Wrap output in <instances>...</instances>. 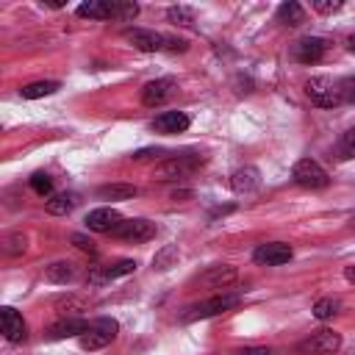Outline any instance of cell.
<instances>
[{
  "label": "cell",
  "instance_id": "6da1fadb",
  "mask_svg": "<svg viewBox=\"0 0 355 355\" xmlns=\"http://www.w3.org/2000/svg\"><path fill=\"white\" fill-rule=\"evenodd\" d=\"M136 14L139 6L125 0H89L78 6V17L83 19H133Z\"/></svg>",
  "mask_w": 355,
  "mask_h": 355
},
{
  "label": "cell",
  "instance_id": "7a4b0ae2",
  "mask_svg": "<svg viewBox=\"0 0 355 355\" xmlns=\"http://www.w3.org/2000/svg\"><path fill=\"white\" fill-rule=\"evenodd\" d=\"M305 94L313 105L319 108H336L344 103V94H341V83H336L333 78L327 75H316V78H308L305 83Z\"/></svg>",
  "mask_w": 355,
  "mask_h": 355
},
{
  "label": "cell",
  "instance_id": "3957f363",
  "mask_svg": "<svg viewBox=\"0 0 355 355\" xmlns=\"http://www.w3.org/2000/svg\"><path fill=\"white\" fill-rule=\"evenodd\" d=\"M338 347H341V336L330 327H319L305 341L297 344V352L300 355H333L338 352Z\"/></svg>",
  "mask_w": 355,
  "mask_h": 355
},
{
  "label": "cell",
  "instance_id": "277c9868",
  "mask_svg": "<svg viewBox=\"0 0 355 355\" xmlns=\"http://www.w3.org/2000/svg\"><path fill=\"white\" fill-rule=\"evenodd\" d=\"M116 330H119L116 319L100 316V319H94V322L89 324V330H86L78 341H80L83 349H103L105 344H111V341L116 338Z\"/></svg>",
  "mask_w": 355,
  "mask_h": 355
},
{
  "label": "cell",
  "instance_id": "5b68a950",
  "mask_svg": "<svg viewBox=\"0 0 355 355\" xmlns=\"http://www.w3.org/2000/svg\"><path fill=\"white\" fill-rule=\"evenodd\" d=\"M233 305H239V297H236V294H219V297H211V300H202V302L189 305V308L180 313V319H183V322L208 319V316H216V313H222V311H227V308H233Z\"/></svg>",
  "mask_w": 355,
  "mask_h": 355
},
{
  "label": "cell",
  "instance_id": "8992f818",
  "mask_svg": "<svg viewBox=\"0 0 355 355\" xmlns=\"http://www.w3.org/2000/svg\"><path fill=\"white\" fill-rule=\"evenodd\" d=\"M291 178H294L297 186H305V189H324L330 183L327 172L311 158H300L294 164V169H291Z\"/></svg>",
  "mask_w": 355,
  "mask_h": 355
},
{
  "label": "cell",
  "instance_id": "52a82bcc",
  "mask_svg": "<svg viewBox=\"0 0 355 355\" xmlns=\"http://www.w3.org/2000/svg\"><path fill=\"white\" fill-rule=\"evenodd\" d=\"M197 166H200L197 155H178V158H166L164 164H158L153 175H155V180H178V178L191 175Z\"/></svg>",
  "mask_w": 355,
  "mask_h": 355
},
{
  "label": "cell",
  "instance_id": "ba28073f",
  "mask_svg": "<svg viewBox=\"0 0 355 355\" xmlns=\"http://www.w3.org/2000/svg\"><path fill=\"white\" fill-rule=\"evenodd\" d=\"M294 255V250L283 241H266V244H258L255 252H252V261L261 263V266H280V263H288Z\"/></svg>",
  "mask_w": 355,
  "mask_h": 355
},
{
  "label": "cell",
  "instance_id": "9c48e42d",
  "mask_svg": "<svg viewBox=\"0 0 355 355\" xmlns=\"http://www.w3.org/2000/svg\"><path fill=\"white\" fill-rule=\"evenodd\" d=\"M114 236L122 239V241L141 244V241H147V239L155 236V225H153L150 219H141V216H136V219H125V222L114 230Z\"/></svg>",
  "mask_w": 355,
  "mask_h": 355
},
{
  "label": "cell",
  "instance_id": "30bf717a",
  "mask_svg": "<svg viewBox=\"0 0 355 355\" xmlns=\"http://www.w3.org/2000/svg\"><path fill=\"white\" fill-rule=\"evenodd\" d=\"M125 219H122V214L116 208H94V211L86 214V227L94 230V233H111L114 236V230Z\"/></svg>",
  "mask_w": 355,
  "mask_h": 355
},
{
  "label": "cell",
  "instance_id": "8fae6325",
  "mask_svg": "<svg viewBox=\"0 0 355 355\" xmlns=\"http://www.w3.org/2000/svg\"><path fill=\"white\" fill-rule=\"evenodd\" d=\"M125 39L141 50V53H155V50H164L166 47V36L164 33H155V31H147V28H133V31H125Z\"/></svg>",
  "mask_w": 355,
  "mask_h": 355
},
{
  "label": "cell",
  "instance_id": "7c38bea8",
  "mask_svg": "<svg viewBox=\"0 0 355 355\" xmlns=\"http://www.w3.org/2000/svg\"><path fill=\"white\" fill-rule=\"evenodd\" d=\"M324 50H327V44L319 36H305V39L294 42V47H291V53H294V58L300 64H316V61H322Z\"/></svg>",
  "mask_w": 355,
  "mask_h": 355
},
{
  "label": "cell",
  "instance_id": "4fadbf2b",
  "mask_svg": "<svg viewBox=\"0 0 355 355\" xmlns=\"http://www.w3.org/2000/svg\"><path fill=\"white\" fill-rule=\"evenodd\" d=\"M0 324H3V336L11 341V344H19V341H25V336H28V324H25V319H22V313H17L14 308H0Z\"/></svg>",
  "mask_w": 355,
  "mask_h": 355
},
{
  "label": "cell",
  "instance_id": "5bb4252c",
  "mask_svg": "<svg viewBox=\"0 0 355 355\" xmlns=\"http://www.w3.org/2000/svg\"><path fill=\"white\" fill-rule=\"evenodd\" d=\"M172 94H175V80H172V78H158V80H150V83L141 89V103L153 108V105L166 103Z\"/></svg>",
  "mask_w": 355,
  "mask_h": 355
},
{
  "label": "cell",
  "instance_id": "9a60e30c",
  "mask_svg": "<svg viewBox=\"0 0 355 355\" xmlns=\"http://www.w3.org/2000/svg\"><path fill=\"white\" fill-rule=\"evenodd\" d=\"M133 269H136V261L122 258V261H114V263H108V266H97V269H92L89 280H92L94 286H100V283H108V280L125 277V275H130Z\"/></svg>",
  "mask_w": 355,
  "mask_h": 355
},
{
  "label": "cell",
  "instance_id": "2e32d148",
  "mask_svg": "<svg viewBox=\"0 0 355 355\" xmlns=\"http://www.w3.org/2000/svg\"><path fill=\"white\" fill-rule=\"evenodd\" d=\"M189 128V116L183 111H164L153 119V130L155 133H164V136H172V133H183Z\"/></svg>",
  "mask_w": 355,
  "mask_h": 355
},
{
  "label": "cell",
  "instance_id": "e0dca14e",
  "mask_svg": "<svg viewBox=\"0 0 355 355\" xmlns=\"http://www.w3.org/2000/svg\"><path fill=\"white\" fill-rule=\"evenodd\" d=\"M230 186H233V191H239V194H250V191H255V189L261 186V172H258L255 166H241V169L233 172Z\"/></svg>",
  "mask_w": 355,
  "mask_h": 355
},
{
  "label": "cell",
  "instance_id": "ac0fdd59",
  "mask_svg": "<svg viewBox=\"0 0 355 355\" xmlns=\"http://www.w3.org/2000/svg\"><path fill=\"white\" fill-rule=\"evenodd\" d=\"M89 324H92V322H86V319H61V322L50 324L47 336H50V338H72V336L80 338V336L89 330Z\"/></svg>",
  "mask_w": 355,
  "mask_h": 355
},
{
  "label": "cell",
  "instance_id": "d6986e66",
  "mask_svg": "<svg viewBox=\"0 0 355 355\" xmlns=\"http://www.w3.org/2000/svg\"><path fill=\"white\" fill-rule=\"evenodd\" d=\"M75 205H78V194H72V191H58V194L47 197V202H44L47 214H53V216H67Z\"/></svg>",
  "mask_w": 355,
  "mask_h": 355
},
{
  "label": "cell",
  "instance_id": "ffe728a7",
  "mask_svg": "<svg viewBox=\"0 0 355 355\" xmlns=\"http://www.w3.org/2000/svg\"><path fill=\"white\" fill-rule=\"evenodd\" d=\"M233 277H236V269H233V266H211L205 275H200V283H202V286L222 288V286L233 283Z\"/></svg>",
  "mask_w": 355,
  "mask_h": 355
},
{
  "label": "cell",
  "instance_id": "44dd1931",
  "mask_svg": "<svg viewBox=\"0 0 355 355\" xmlns=\"http://www.w3.org/2000/svg\"><path fill=\"white\" fill-rule=\"evenodd\" d=\"M136 194H139V189L130 186V183H108V186L97 189L100 200H133Z\"/></svg>",
  "mask_w": 355,
  "mask_h": 355
},
{
  "label": "cell",
  "instance_id": "7402d4cb",
  "mask_svg": "<svg viewBox=\"0 0 355 355\" xmlns=\"http://www.w3.org/2000/svg\"><path fill=\"white\" fill-rule=\"evenodd\" d=\"M275 17L283 25H302L305 22V8L300 3H294V0H288V3H280L277 6V14Z\"/></svg>",
  "mask_w": 355,
  "mask_h": 355
},
{
  "label": "cell",
  "instance_id": "603a6c76",
  "mask_svg": "<svg viewBox=\"0 0 355 355\" xmlns=\"http://www.w3.org/2000/svg\"><path fill=\"white\" fill-rule=\"evenodd\" d=\"M58 89H61L58 80H36V83L22 86L19 94H22L25 100H36V97H47V94H53V92H58Z\"/></svg>",
  "mask_w": 355,
  "mask_h": 355
},
{
  "label": "cell",
  "instance_id": "cb8c5ba5",
  "mask_svg": "<svg viewBox=\"0 0 355 355\" xmlns=\"http://www.w3.org/2000/svg\"><path fill=\"white\" fill-rule=\"evenodd\" d=\"M44 277H47L50 283H69V280L75 277V263H69V261H55V263L47 266Z\"/></svg>",
  "mask_w": 355,
  "mask_h": 355
},
{
  "label": "cell",
  "instance_id": "d4e9b609",
  "mask_svg": "<svg viewBox=\"0 0 355 355\" xmlns=\"http://www.w3.org/2000/svg\"><path fill=\"white\" fill-rule=\"evenodd\" d=\"M338 308H341L338 300H333V297H322V300L313 302V316L324 322V319H330L333 313H338Z\"/></svg>",
  "mask_w": 355,
  "mask_h": 355
},
{
  "label": "cell",
  "instance_id": "484cf974",
  "mask_svg": "<svg viewBox=\"0 0 355 355\" xmlns=\"http://www.w3.org/2000/svg\"><path fill=\"white\" fill-rule=\"evenodd\" d=\"M31 189L39 197H53V178L47 172H33L31 175Z\"/></svg>",
  "mask_w": 355,
  "mask_h": 355
},
{
  "label": "cell",
  "instance_id": "4316f807",
  "mask_svg": "<svg viewBox=\"0 0 355 355\" xmlns=\"http://www.w3.org/2000/svg\"><path fill=\"white\" fill-rule=\"evenodd\" d=\"M336 155H338L341 161L355 158V128H349V130L338 139V144H336Z\"/></svg>",
  "mask_w": 355,
  "mask_h": 355
},
{
  "label": "cell",
  "instance_id": "83f0119b",
  "mask_svg": "<svg viewBox=\"0 0 355 355\" xmlns=\"http://www.w3.org/2000/svg\"><path fill=\"white\" fill-rule=\"evenodd\" d=\"M166 17H169V22H175V25H191V22H194V11H191L189 6H172V8L166 11Z\"/></svg>",
  "mask_w": 355,
  "mask_h": 355
},
{
  "label": "cell",
  "instance_id": "f1b7e54d",
  "mask_svg": "<svg viewBox=\"0 0 355 355\" xmlns=\"http://www.w3.org/2000/svg\"><path fill=\"white\" fill-rule=\"evenodd\" d=\"M178 258V250L175 247H166V250H161L155 258H153V266L155 269H169V263Z\"/></svg>",
  "mask_w": 355,
  "mask_h": 355
},
{
  "label": "cell",
  "instance_id": "f546056e",
  "mask_svg": "<svg viewBox=\"0 0 355 355\" xmlns=\"http://www.w3.org/2000/svg\"><path fill=\"white\" fill-rule=\"evenodd\" d=\"M341 0H313L311 3V8L313 11H319V14H336V11H341Z\"/></svg>",
  "mask_w": 355,
  "mask_h": 355
},
{
  "label": "cell",
  "instance_id": "4dcf8cb0",
  "mask_svg": "<svg viewBox=\"0 0 355 355\" xmlns=\"http://www.w3.org/2000/svg\"><path fill=\"white\" fill-rule=\"evenodd\" d=\"M6 241H8V244H6V252H11V255H17V252H22V250H25V236H22V233L8 236Z\"/></svg>",
  "mask_w": 355,
  "mask_h": 355
},
{
  "label": "cell",
  "instance_id": "1f68e13d",
  "mask_svg": "<svg viewBox=\"0 0 355 355\" xmlns=\"http://www.w3.org/2000/svg\"><path fill=\"white\" fill-rule=\"evenodd\" d=\"M341 94H344L347 103H355V75H349V78L341 80Z\"/></svg>",
  "mask_w": 355,
  "mask_h": 355
},
{
  "label": "cell",
  "instance_id": "d6a6232c",
  "mask_svg": "<svg viewBox=\"0 0 355 355\" xmlns=\"http://www.w3.org/2000/svg\"><path fill=\"white\" fill-rule=\"evenodd\" d=\"M72 241H75V247H80V250H86V252H94V241H92V239H86V236L75 233V236H72Z\"/></svg>",
  "mask_w": 355,
  "mask_h": 355
},
{
  "label": "cell",
  "instance_id": "836d02e7",
  "mask_svg": "<svg viewBox=\"0 0 355 355\" xmlns=\"http://www.w3.org/2000/svg\"><path fill=\"white\" fill-rule=\"evenodd\" d=\"M233 355H272V349H266V347H244V349H236Z\"/></svg>",
  "mask_w": 355,
  "mask_h": 355
},
{
  "label": "cell",
  "instance_id": "e575fe53",
  "mask_svg": "<svg viewBox=\"0 0 355 355\" xmlns=\"http://www.w3.org/2000/svg\"><path fill=\"white\" fill-rule=\"evenodd\" d=\"M155 155H164L161 150H139L133 153V161H144V158H155Z\"/></svg>",
  "mask_w": 355,
  "mask_h": 355
},
{
  "label": "cell",
  "instance_id": "d590c367",
  "mask_svg": "<svg viewBox=\"0 0 355 355\" xmlns=\"http://www.w3.org/2000/svg\"><path fill=\"white\" fill-rule=\"evenodd\" d=\"M344 277H347V283L355 286V266H347V269H344Z\"/></svg>",
  "mask_w": 355,
  "mask_h": 355
},
{
  "label": "cell",
  "instance_id": "8d00e7d4",
  "mask_svg": "<svg viewBox=\"0 0 355 355\" xmlns=\"http://www.w3.org/2000/svg\"><path fill=\"white\" fill-rule=\"evenodd\" d=\"M347 47H349V53H355V33L347 39Z\"/></svg>",
  "mask_w": 355,
  "mask_h": 355
}]
</instances>
